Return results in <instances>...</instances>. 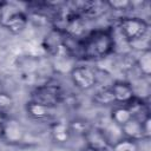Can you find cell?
<instances>
[{
	"mask_svg": "<svg viewBox=\"0 0 151 151\" xmlns=\"http://www.w3.org/2000/svg\"><path fill=\"white\" fill-rule=\"evenodd\" d=\"M93 103H96L97 105H101V106H107V105H116V100L113 97V93L111 91L110 87H105V88H98L96 91V93L92 97Z\"/></svg>",
	"mask_w": 151,
	"mask_h": 151,
	"instance_id": "obj_14",
	"label": "cell"
},
{
	"mask_svg": "<svg viewBox=\"0 0 151 151\" xmlns=\"http://www.w3.org/2000/svg\"><path fill=\"white\" fill-rule=\"evenodd\" d=\"M106 6L112 11H127L133 4L127 0H114V1H107Z\"/></svg>",
	"mask_w": 151,
	"mask_h": 151,
	"instance_id": "obj_18",
	"label": "cell"
},
{
	"mask_svg": "<svg viewBox=\"0 0 151 151\" xmlns=\"http://www.w3.org/2000/svg\"><path fill=\"white\" fill-rule=\"evenodd\" d=\"M110 117H111V122L118 127H120L129 119L132 118V114L125 105H113Z\"/></svg>",
	"mask_w": 151,
	"mask_h": 151,
	"instance_id": "obj_12",
	"label": "cell"
},
{
	"mask_svg": "<svg viewBox=\"0 0 151 151\" xmlns=\"http://www.w3.org/2000/svg\"><path fill=\"white\" fill-rule=\"evenodd\" d=\"M26 113L29 118L37 122H54L57 120V111L55 107H51L33 100H28L25 105Z\"/></svg>",
	"mask_w": 151,
	"mask_h": 151,
	"instance_id": "obj_7",
	"label": "cell"
},
{
	"mask_svg": "<svg viewBox=\"0 0 151 151\" xmlns=\"http://www.w3.org/2000/svg\"><path fill=\"white\" fill-rule=\"evenodd\" d=\"M134 67L138 68L143 77H150L151 74V51L140 52V55L136 59Z\"/></svg>",
	"mask_w": 151,
	"mask_h": 151,
	"instance_id": "obj_13",
	"label": "cell"
},
{
	"mask_svg": "<svg viewBox=\"0 0 151 151\" xmlns=\"http://www.w3.org/2000/svg\"><path fill=\"white\" fill-rule=\"evenodd\" d=\"M66 97L67 94L65 90L59 84L46 81L44 84L35 86V88L32 91L31 100L51 107H57L59 104L65 103Z\"/></svg>",
	"mask_w": 151,
	"mask_h": 151,
	"instance_id": "obj_2",
	"label": "cell"
},
{
	"mask_svg": "<svg viewBox=\"0 0 151 151\" xmlns=\"http://www.w3.org/2000/svg\"><path fill=\"white\" fill-rule=\"evenodd\" d=\"M83 138L87 150H105L110 149L112 144L106 134V131L98 126H91Z\"/></svg>",
	"mask_w": 151,
	"mask_h": 151,
	"instance_id": "obj_6",
	"label": "cell"
},
{
	"mask_svg": "<svg viewBox=\"0 0 151 151\" xmlns=\"http://www.w3.org/2000/svg\"><path fill=\"white\" fill-rule=\"evenodd\" d=\"M0 137L8 144H19L24 140L25 130L18 119L7 117L5 123L0 126Z\"/></svg>",
	"mask_w": 151,
	"mask_h": 151,
	"instance_id": "obj_5",
	"label": "cell"
},
{
	"mask_svg": "<svg viewBox=\"0 0 151 151\" xmlns=\"http://www.w3.org/2000/svg\"><path fill=\"white\" fill-rule=\"evenodd\" d=\"M14 105V100L11 94L5 91H0V110L7 113Z\"/></svg>",
	"mask_w": 151,
	"mask_h": 151,
	"instance_id": "obj_17",
	"label": "cell"
},
{
	"mask_svg": "<svg viewBox=\"0 0 151 151\" xmlns=\"http://www.w3.org/2000/svg\"><path fill=\"white\" fill-rule=\"evenodd\" d=\"M28 21H29V18L25 12L15 11L4 18L2 26L12 34H20L27 27Z\"/></svg>",
	"mask_w": 151,
	"mask_h": 151,
	"instance_id": "obj_9",
	"label": "cell"
},
{
	"mask_svg": "<svg viewBox=\"0 0 151 151\" xmlns=\"http://www.w3.org/2000/svg\"><path fill=\"white\" fill-rule=\"evenodd\" d=\"M111 151H139V143L122 137L111 144Z\"/></svg>",
	"mask_w": 151,
	"mask_h": 151,
	"instance_id": "obj_15",
	"label": "cell"
},
{
	"mask_svg": "<svg viewBox=\"0 0 151 151\" xmlns=\"http://www.w3.org/2000/svg\"><path fill=\"white\" fill-rule=\"evenodd\" d=\"M149 24L139 17H123L118 21V31L126 44L149 35Z\"/></svg>",
	"mask_w": 151,
	"mask_h": 151,
	"instance_id": "obj_3",
	"label": "cell"
},
{
	"mask_svg": "<svg viewBox=\"0 0 151 151\" xmlns=\"http://www.w3.org/2000/svg\"><path fill=\"white\" fill-rule=\"evenodd\" d=\"M110 88L113 93L116 105H126L136 96L132 84L125 80H114Z\"/></svg>",
	"mask_w": 151,
	"mask_h": 151,
	"instance_id": "obj_8",
	"label": "cell"
},
{
	"mask_svg": "<svg viewBox=\"0 0 151 151\" xmlns=\"http://www.w3.org/2000/svg\"><path fill=\"white\" fill-rule=\"evenodd\" d=\"M68 127H70V131H71V134L76 133L77 136H84L91 127V125L88 124L87 120L85 119H81V118H76V119H72L70 123H68Z\"/></svg>",
	"mask_w": 151,
	"mask_h": 151,
	"instance_id": "obj_16",
	"label": "cell"
},
{
	"mask_svg": "<svg viewBox=\"0 0 151 151\" xmlns=\"http://www.w3.org/2000/svg\"><path fill=\"white\" fill-rule=\"evenodd\" d=\"M70 78L74 87L80 91H88L96 87V72L92 66L74 65L70 71Z\"/></svg>",
	"mask_w": 151,
	"mask_h": 151,
	"instance_id": "obj_4",
	"label": "cell"
},
{
	"mask_svg": "<svg viewBox=\"0 0 151 151\" xmlns=\"http://www.w3.org/2000/svg\"><path fill=\"white\" fill-rule=\"evenodd\" d=\"M116 38L111 29H93L78 39L73 58L100 60L114 52Z\"/></svg>",
	"mask_w": 151,
	"mask_h": 151,
	"instance_id": "obj_1",
	"label": "cell"
},
{
	"mask_svg": "<svg viewBox=\"0 0 151 151\" xmlns=\"http://www.w3.org/2000/svg\"><path fill=\"white\" fill-rule=\"evenodd\" d=\"M7 117H8V116H7V113H5L4 111H1V110H0V126L5 123V120L7 119Z\"/></svg>",
	"mask_w": 151,
	"mask_h": 151,
	"instance_id": "obj_19",
	"label": "cell"
},
{
	"mask_svg": "<svg viewBox=\"0 0 151 151\" xmlns=\"http://www.w3.org/2000/svg\"><path fill=\"white\" fill-rule=\"evenodd\" d=\"M119 129L122 131L123 137H125V138H129V139H132L136 142H140V140L145 139L143 120H139V119L132 117Z\"/></svg>",
	"mask_w": 151,
	"mask_h": 151,
	"instance_id": "obj_10",
	"label": "cell"
},
{
	"mask_svg": "<svg viewBox=\"0 0 151 151\" xmlns=\"http://www.w3.org/2000/svg\"><path fill=\"white\" fill-rule=\"evenodd\" d=\"M50 133L52 139L58 144H65L71 138V131L68 127V123L61 120H54L50 125Z\"/></svg>",
	"mask_w": 151,
	"mask_h": 151,
	"instance_id": "obj_11",
	"label": "cell"
},
{
	"mask_svg": "<svg viewBox=\"0 0 151 151\" xmlns=\"http://www.w3.org/2000/svg\"><path fill=\"white\" fill-rule=\"evenodd\" d=\"M86 151H111V147L110 149H105V150H87L86 149Z\"/></svg>",
	"mask_w": 151,
	"mask_h": 151,
	"instance_id": "obj_20",
	"label": "cell"
}]
</instances>
